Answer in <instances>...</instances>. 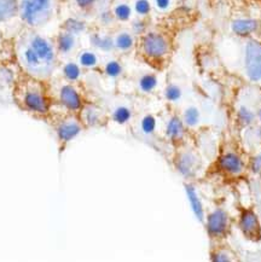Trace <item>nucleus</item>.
Here are the masks:
<instances>
[{
    "label": "nucleus",
    "instance_id": "nucleus-1",
    "mask_svg": "<svg viewBox=\"0 0 261 262\" xmlns=\"http://www.w3.org/2000/svg\"><path fill=\"white\" fill-rule=\"evenodd\" d=\"M140 57L155 68H161L172 53V40L162 30H146L137 40Z\"/></svg>",
    "mask_w": 261,
    "mask_h": 262
},
{
    "label": "nucleus",
    "instance_id": "nucleus-2",
    "mask_svg": "<svg viewBox=\"0 0 261 262\" xmlns=\"http://www.w3.org/2000/svg\"><path fill=\"white\" fill-rule=\"evenodd\" d=\"M42 80L27 75L18 87V99L26 112L36 116H49L51 113V99Z\"/></svg>",
    "mask_w": 261,
    "mask_h": 262
},
{
    "label": "nucleus",
    "instance_id": "nucleus-3",
    "mask_svg": "<svg viewBox=\"0 0 261 262\" xmlns=\"http://www.w3.org/2000/svg\"><path fill=\"white\" fill-rule=\"evenodd\" d=\"M56 0H18V16L29 29H39L55 17Z\"/></svg>",
    "mask_w": 261,
    "mask_h": 262
},
{
    "label": "nucleus",
    "instance_id": "nucleus-4",
    "mask_svg": "<svg viewBox=\"0 0 261 262\" xmlns=\"http://www.w3.org/2000/svg\"><path fill=\"white\" fill-rule=\"evenodd\" d=\"M17 57L19 64L27 75L46 81L53 75V70L49 68L36 52L22 38L17 42Z\"/></svg>",
    "mask_w": 261,
    "mask_h": 262
},
{
    "label": "nucleus",
    "instance_id": "nucleus-5",
    "mask_svg": "<svg viewBox=\"0 0 261 262\" xmlns=\"http://www.w3.org/2000/svg\"><path fill=\"white\" fill-rule=\"evenodd\" d=\"M22 39L34 50L44 63L55 72L58 64V53H57L55 41L48 36L40 34L36 29L27 30Z\"/></svg>",
    "mask_w": 261,
    "mask_h": 262
},
{
    "label": "nucleus",
    "instance_id": "nucleus-6",
    "mask_svg": "<svg viewBox=\"0 0 261 262\" xmlns=\"http://www.w3.org/2000/svg\"><path fill=\"white\" fill-rule=\"evenodd\" d=\"M81 120L79 116H76L74 113H70L67 110L64 115L53 117V129L57 134L59 143L67 144L72 142L81 133L83 129Z\"/></svg>",
    "mask_w": 261,
    "mask_h": 262
},
{
    "label": "nucleus",
    "instance_id": "nucleus-7",
    "mask_svg": "<svg viewBox=\"0 0 261 262\" xmlns=\"http://www.w3.org/2000/svg\"><path fill=\"white\" fill-rule=\"evenodd\" d=\"M230 216L225 209L216 208L207 215L206 231L210 239L220 241L230 232Z\"/></svg>",
    "mask_w": 261,
    "mask_h": 262
},
{
    "label": "nucleus",
    "instance_id": "nucleus-8",
    "mask_svg": "<svg viewBox=\"0 0 261 262\" xmlns=\"http://www.w3.org/2000/svg\"><path fill=\"white\" fill-rule=\"evenodd\" d=\"M244 67L250 81H261V42L249 40L244 51Z\"/></svg>",
    "mask_w": 261,
    "mask_h": 262
},
{
    "label": "nucleus",
    "instance_id": "nucleus-9",
    "mask_svg": "<svg viewBox=\"0 0 261 262\" xmlns=\"http://www.w3.org/2000/svg\"><path fill=\"white\" fill-rule=\"evenodd\" d=\"M57 99H58V104L63 109L74 114L80 113V110L85 105L81 93L72 82L66 81V83H63L59 87L58 92H57Z\"/></svg>",
    "mask_w": 261,
    "mask_h": 262
},
{
    "label": "nucleus",
    "instance_id": "nucleus-10",
    "mask_svg": "<svg viewBox=\"0 0 261 262\" xmlns=\"http://www.w3.org/2000/svg\"><path fill=\"white\" fill-rule=\"evenodd\" d=\"M174 167L177 172L182 174L184 178L189 179L196 176L201 168V159L195 151L192 150H180L176 154L173 159Z\"/></svg>",
    "mask_w": 261,
    "mask_h": 262
},
{
    "label": "nucleus",
    "instance_id": "nucleus-11",
    "mask_svg": "<svg viewBox=\"0 0 261 262\" xmlns=\"http://www.w3.org/2000/svg\"><path fill=\"white\" fill-rule=\"evenodd\" d=\"M238 228L244 238L252 242L261 241V225L253 209H243L238 217Z\"/></svg>",
    "mask_w": 261,
    "mask_h": 262
},
{
    "label": "nucleus",
    "instance_id": "nucleus-12",
    "mask_svg": "<svg viewBox=\"0 0 261 262\" xmlns=\"http://www.w3.org/2000/svg\"><path fill=\"white\" fill-rule=\"evenodd\" d=\"M216 168L225 176L237 177L244 170V162L235 151H225L217 159Z\"/></svg>",
    "mask_w": 261,
    "mask_h": 262
},
{
    "label": "nucleus",
    "instance_id": "nucleus-13",
    "mask_svg": "<svg viewBox=\"0 0 261 262\" xmlns=\"http://www.w3.org/2000/svg\"><path fill=\"white\" fill-rule=\"evenodd\" d=\"M53 41H55L58 57H69L79 49V36L72 34L64 29H59Z\"/></svg>",
    "mask_w": 261,
    "mask_h": 262
},
{
    "label": "nucleus",
    "instance_id": "nucleus-14",
    "mask_svg": "<svg viewBox=\"0 0 261 262\" xmlns=\"http://www.w3.org/2000/svg\"><path fill=\"white\" fill-rule=\"evenodd\" d=\"M185 128L186 127L184 125L182 117H179L178 115H172L166 123L165 134L167 139H168L173 145H182L184 137H185Z\"/></svg>",
    "mask_w": 261,
    "mask_h": 262
},
{
    "label": "nucleus",
    "instance_id": "nucleus-15",
    "mask_svg": "<svg viewBox=\"0 0 261 262\" xmlns=\"http://www.w3.org/2000/svg\"><path fill=\"white\" fill-rule=\"evenodd\" d=\"M79 117L81 120L82 125L86 127H97L102 125L104 121V113L99 106L95 104H86L80 110Z\"/></svg>",
    "mask_w": 261,
    "mask_h": 262
},
{
    "label": "nucleus",
    "instance_id": "nucleus-16",
    "mask_svg": "<svg viewBox=\"0 0 261 262\" xmlns=\"http://www.w3.org/2000/svg\"><path fill=\"white\" fill-rule=\"evenodd\" d=\"M90 43H91L92 49L95 51L110 53L115 51V46H114V36L108 34V33L100 32V30H93L89 35Z\"/></svg>",
    "mask_w": 261,
    "mask_h": 262
},
{
    "label": "nucleus",
    "instance_id": "nucleus-17",
    "mask_svg": "<svg viewBox=\"0 0 261 262\" xmlns=\"http://www.w3.org/2000/svg\"><path fill=\"white\" fill-rule=\"evenodd\" d=\"M137 40H138V38L130 30H120L119 33L114 35L115 51L121 53L130 52L137 46Z\"/></svg>",
    "mask_w": 261,
    "mask_h": 262
},
{
    "label": "nucleus",
    "instance_id": "nucleus-18",
    "mask_svg": "<svg viewBox=\"0 0 261 262\" xmlns=\"http://www.w3.org/2000/svg\"><path fill=\"white\" fill-rule=\"evenodd\" d=\"M259 28V22L253 18H237L231 22V30L237 36H249Z\"/></svg>",
    "mask_w": 261,
    "mask_h": 262
},
{
    "label": "nucleus",
    "instance_id": "nucleus-19",
    "mask_svg": "<svg viewBox=\"0 0 261 262\" xmlns=\"http://www.w3.org/2000/svg\"><path fill=\"white\" fill-rule=\"evenodd\" d=\"M61 74L67 82L76 83L82 76V68L76 60H66L61 66Z\"/></svg>",
    "mask_w": 261,
    "mask_h": 262
},
{
    "label": "nucleus",
    "instance_id": "nucleus-20",
    "mask_svg": "<svg viewBox=\"0 0 261 262\" xmlns=\"http://www.w3.org/2000/svg\"><path fill=\"white\" fill-rule=\"evenodd\" d=\"M112 11L114 17H115L116 22H130V19L133 17V8L129 3L125 2V0H120V2H116L115 4L112 6Z\"/></svg>",
    "mask_w": 261,
    "mask_h": 262
},
{
    "label": "nucleus",
    "instance_id": "nucleus-21",
    "mask_svg": "<svg viewBox=\"0 0 261 262\" xmlns=\"http://www.w3.org/2000/svg\"><path fill=\"white\" fill-rule=\"evenodd\" d=\"M184 187H185L186 196L189 198L190 206H191V209L195 214L199 221H203V217H205V210H203V204L201 202L199 194H197L195 187L190 184H184Z\"/></svg>",
    "mask_w": 261,
    "mask_h": 262
},
{
    "label": "nucleus",
    "instance_id": "nucleus-22",
    "mask_svg": "<svg viewBox=\"0 0 261 262\" xmlns=\"http://www.w3.org/2000/svg\"><path fill=\"white\" fill-rule=\"evenodd\" d=\"M76 62L82 69H96L99 67V56L95 50H81L76 56Z\"/></svg>",
    "mask_w": 261,
    "mask_h": 262
},
{
    "label": "nucleus",
    "instance_id": "nucleus-23",
    "mask_svg": "<svg viewBox=\"0 0 261 262\" xmlns=\"http://www.w3.org/2000/svg\"><path fill=\"white\" fill-rule=\"evenodd\" d=\"M110 117H112V121L115 122L116 125L125 126L132 120L133 110L132 107L127 105V104H119V105H116L112 110Z\"/></svg>",
    "mask_w": 261,
    "mask_h": 262
},
{
    "label": "nucleus",
    "instance_id": "nucleus-24",
    "mask_svg": "<svg viewBox=\"0 0 261 262\" xmlns=\"http://www.w3.org/2000/svg\"><path fill=\"white\" fill-rule=\"evenodd\" d=\"M159 86V78L155 73H145L139 76L138 81H137V87H138L139 92L144 95H150Z\"/></svg>",
    "mask_w": 261,
    "mask_h": 262
},
{
    "label": "nucleus",
    "instance_id": "nucleus-25",
    "mask_svg": "<svg viewBox=\"0 0 261 262\" xmlns=\"http://www.w3.org/2000/svg\"><path fill=\"white\" fill-rule=\"evenodd\" d=\"M87 23L83 19H80L78 17H69L63 21L61 25V29H64L67 32L72 33L76 36L82 35L83 33L87 32Z\"/></svg>",
    "mask_w": 261,
    "mask_h": 262
},
{
    "label": "nucleus",
    "instance_id": "nucleus-26",
    "mask_svg": "<svg viewBox=\"0 0 261 262\" xmlns=\"http://www.w3.org/2000/svg\"><path fill=\"white\" fill-rule=\"evenodd\" d=\"M18 15V0H0V22L9 21Z\"/></svg>",
    "mask_w": 261,
    "mask_h": 262
},
{
    "label": "nucleus",
    "instance_id": "nucleus-27",
    "mask_svg": "<svg viewBox=\"0 0 261 262\" xmlns=\"http://www.w3.org/2000/svg\"><path fill=\"white\" fill-rule=\"evenodd\" d=\"M103 74L109 79H119L123 74V66L119 59L112 58L106 60L103 66Z\"/></svg>",
    "mask_w": 261,
    "mask_h": 262
},
{
    "label": "nucleus",
    "instance_id": "nucleus-28",
    "mask_svg": "<svg viewBox=\"0 0 261 262\" xmlns=\"http://www.w3.org/2000/svg\"><path fill=\"white\" fill-rule=\"evenodd\" d=\"M157 127V119L153 114H145L139 121V129L145 137H150L155 133Z\"/></svg>",
    "mask_w": 261,
    "mask_h": 262
},
{
    "label": "nucleus",
    "instance_id": "nucleus-29",
    "mask_svg": "<svg viewBox=\"0 0 261 262\" xmlns=\"http://www.w3.org/2000/svg\"><path fill=\"white\" fill-rule=\"evenodd\" d=\"M184 125L185 127H189V128H193L200 123L201 120V113L200 110L197 109L196 106H187L183 113V117H182Z\"/></svg>",
    "mask_w": 261,
    "mask_h": 262
},
{
    "label": "nucleus",
    "instance_id": "nucleus-30",
    "mask_svg": "<svg viewBox=\"0 0 261 262\" xmlns=\"http://www.w3.org/2000/svg\"><path fill=\"white\" fill-rule=\"evenodd\" d=\"M163 96L168 103H179L183 98V89L178 83L168 82L163 91Z\"/></svg>",
    "mask_w": 261,
    "mask_h": 262
},
{
    "label": "nucleus",
    "instance_id": "nucleus-31",
    "mask_svg": "<svg viewBox=\"0 0 261 262\" xmlns=\"http://www.w3.org/2000/svg\"><path fill=\"white\" fill-rule=\"evenodd\" d=\"M132 8L137 17L142 18H148L153 11V4L150 0H135Z\"/></svg>",
    "mask_w": 261,
    "mask_h": 262
},
{
    "label": "nucleus",
    "instance_id": "nucleus-32",
    "mask_svg": "<svg viewBox=\"0 0 261 262\" xmlns=\"http://www.w3.org/2000/svg\"><path fill=\"white\" fill-rule=\"evenodd\" d=\"M130 32L135 34L137 38L143 35L148 30V21L146 18L137 17L135 19H130Z\"/></svg>",
    "mask_w": 261,
    "mask_h": 262
},
{
    "label": "nucleus",
    "instance_id": "nucleus-33",
    "mask_svg": "<svg viewBox=\"0 0 261 262\" xmlns=\"http://www.w3.org/2000/svg\"><path fill=\"white\" fill-rule=\"evenodd\" d=\"M210 260L215 262H227L232 261V257L225 248H216V249L210 251Z\"/></svg>",
    "mask_w": 261,
    "mask_h": 262
},
{
    "label": "nucleus",
    "instance_id": "nucleus-34",
    "mask_svg": "<svg viewBox=\"0 0 261 262\" xmlns=\"http://www.w3.org/2000/svg\"><path fill=\"white\" fill-rule=\"evenodd\" d=\"M98 22L102 27H109L112 26L114 22H116L115 17H114L112 9H103L98 12Z\"/></svg>",
    "mask_w": 261,
    "mask_h": 262
},
{
    "label": "nucleus",
    "instance_id": "nucleus-35",
    "mask_svg": "<svg viewBox=\"0 0 261 262\" xmlns=\"http://www.w3.org/2000/svg\"><path fill=\"white\" fill-rule=\"evenodd\" d=\"M237 120H238V123L241 126H248L249 123H252V121L254 120V114L250 112L249 109L247 107H241L237 113Z\"/></svg>",
    "mask_w": 261,
    "mask_h": 262
},
{
    "label": "nucleus",
    "instance_id": "nucleus-36",
    "mask_svg": "<svg viewBox=\"0 0 261 262\" xmlns=\"http://www.w3.org/2000/svg\"><path fill=\"white\" fill-rule=\"evenodd\" d=\"M76 8L83 12H90L96 8L98 0H74Z\"/></svg>",
    "mask_w": 261,
    "mask_h": 262
},
{
    "label": "nucleus",
    "instance_id": "nucleus-37",
    "mask_svg": "<svg viewBox=\"0 0 261 262\" xmlns=\"http://www.w3.org/2000/svg\"><path fill=\"white\" fill-rule=\"evenodd\" d=\"M153 5L159 12H167L172 8L173 0H154Z\"/></svg>",
    "mask_w": 261,
    "mask_h": 262
},
{
    "label": "nucleus",
    "instance_id": "nucleus-38",
    "mask_svg": "<svg viewBox=\"0 0 261 262\" xmlns=\"http://www.w3.org/2000/svg\"><path fill=\"white\" fill-rule=\"evenodd\" d=\"M252 170L254 173H260L261 172V154L253 160Z\"/></svg>",
    "mask_w": 261,
    "mask_h": 262
},
{
    "label": "nucleus",
    "instance_id": "nucleus-39",
    "mask_svg": "<svg viewBox=\"0 0 261 262\" xmlns=\"http://www.w3.org/2000/svg\"><path fill=\"white\" fill-rule=\"evenodd\" d=\"M259 116H260V119H261V110L259 112Z\"/></svg>",
    "mask_w": 261,
    "mask_h": 262
}]
</instances>
